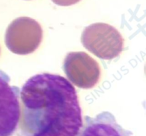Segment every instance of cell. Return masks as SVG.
<instances>
[{
    "label": "cell",
    "mask_w": 146,
    "mask_h": 136,
    "mask_svg": "<svg viewBox=\"0 0 146 136\" xmlns=\"http://www.w3.org/2000/svg\"><path fill=\"white\" fill-rule=\"evenodd\" d=\"M21 136H77L83 125L75 87L65 77L43 73L19 93Z\"/></svg>",
    "instance_id": "1"
},
{
    "label": "cell",
    "mask_w": 146,
    "mask_h": 136,
    "mask_svg": "<svg viewBox=\"0 0 146 136\" xmlns=\"http://www.w3.org/2000/svg\"><path fill=\"white\" fill-rule=\"evenodd\" d=\"M20 88L10 85V78L0 70V136H11L20 117Z\"/></svg>",
    "instance_id": "2"
},
{
    "label": "cell",
    "mask_w": 146,
    "mask_h": 136,
    "mask_svg": "<svg viewBox=\"0 0 146 136\" xmlns=\"http://www.w3.org/2000/svg\"><path fill=\"white\" fill-rule=\"evenodd\" d=\"M77 136H134L117 123L111 113L104 111L95 117L86 115Z\"/></svg>",
    "instance_id": "3"
},
{
    "label": "cell",
    "mask_w": 146,
    "mask_h": 136,
    "mask_svg": "<svg viewBox=\"0 0 146 136\" xmlns=\"http://www.w3.org/2000/svg\"><path fill=\"white\" fill-rule=\"evenodd\" d=\"M79 0H53V1H54L56 4L62 6L71 5V4H75Z\"/></svg>",
    "instance_id": "4"
}]
</instances>
